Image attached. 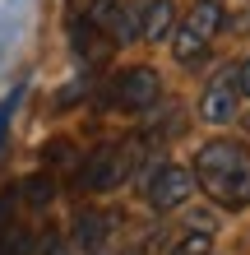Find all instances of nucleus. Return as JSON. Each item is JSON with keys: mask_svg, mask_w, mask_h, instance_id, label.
<instances>
[{"mask_svg": "<svg viewBox=\"0 0 250 255\" xmlns=\"http://www.w3.org/2000/svg\"><path fill=\"white\" fill-rule=\"evenodd\" d=\"M125 255H144V251H139V246H130V251H125Z\"/></svg>", "mask_w": 250, "mask_h": 255, "instance_id": "16", "label": "nucleus"}, {"mask_svg": "<svg viewBox=\"0 0 250 255\" xmlns=\"http://www.w3.org/2000/svg\"><path fill=\"white\" fill-rule=\"evenodd\" d=\"M70 47H75V56H79V65H97L102 56L111 51V42L97 33L93 28V19H88V14L79 9L75 19H70Z\"/></svg>", "mask_w": 250, "mask_h": 255, "instance_id": "8", "label": "nucleus"}, {"mask_svg": "<svg viewBox=\"0 0 250 255\" xmlns=\"http://www.w3.org/2000/svg\"><path fill=\"white\" fill-rule=\"evenodd\" d=\"M237 88H241V98H250V56L237 65Z\"/></svg>", "mask_w": 250, "mask_h": 255, "instance_id": "14", "label": "nucleus"}, {"mask_svg": "<svg viewBox=\"0 0 250 255\" xmlns=\"http://www.w3.org/2000/svg\"><path fill=\"white\" fill-rule=\"evenodd\" d=\"M195 186L223 209L250 204V148L241 139H209L195 153Z\"/></svg>", "mask_w": 250, "mask_h": 255, "instance_id": "1", "label": "nucleus"}, {"mask_svg": "<svg viewBox=\"0 0 250 255\" xmlns=\"http://www.w3.org/2000/svg\"><path fill=\"white\" fill-rule=\"evenodd\" d=\"M158 98H163V79H158V70L149 65H130L121 70L111 84H102V107H111V112H125V116H144V112H153L158 107Z\"/></svg>", "mask_w": 250, "mask_h": 255, "instance_id": "3", "label": "nucleus"}, {"mask_svg": "<svg viewBox=\"0 0 250 255\" xmlns=\"http://www.w3.org/2000/svg\"><path fill=\"white\" fill-rule=\"evenodd\" d=\"M111 237V218L97 214V209H83V214L75 218V242L88 251V255H102V242Z\"/></svg>", "mask_w": 250, "mask_h": 255, "instance_id": "10", "label": "nucleus"}, {"mask_svg": "<svg viewBox=\"0 0 250 255\" xmlns=\"http://www.w3.org/2000/svg\"><path fill=\"white\" fill-rule=\"evenodd\" d=\"M223 0H195L185 14H181V23L171 28V56H176V65H199L204 56H209L213 47V37H218V28H223Z\"/></svg>", "mask_w": 250, "mask_h": 255, "instance_id": "2", "label": "nucleus"}, {"mask_svg": "<svg viewBox=\"0 0 250 255\" xmlns=\"http://www.w3.org/2000/svg\"><path fill=\"white\" fill-rule=\"evenodd\" d=\"M19 98H23V88H9V98L0 102V139H5V126H9V116H14V107H19Z\"/></svg>", "mask_w": 250, "mask_h": 255, "instance_id": "13", "label": "nucleus"}, {"mask_svg": "<svg viewBox=\"0 0 250 255\" xmlns=\"http://www.w3.org/2000/svg\"><path fill=\"white\" fill-rule=\"evenodd\" d=\"M237 102H241V88H237V65H223L209 79V88H204V98H199V116L209 126H227V121H237Z\"/></svg>", "mask_w": 250, "mask_h": 255, "instance_id": "7", "label": "nucleus"}, {"mask_svg": "<svg viewBox=\"0 0 250 255\" xmlns=\"http://www.w3.org/2000/svg\"><path fill=\"white\" fill-rule=\"evenodd\" d=\"M51 195H56V190H51L47 176H28V181H23V200H28V204L42 209V204H51Z\"/></svg>", "mask_w": 250, "mask_h": 255, "instance_id": "12", "label": "nucleus"}, {"mask_svg": "<svg viewBox=\"0 0 250 255\" xmlns=\"http://www.w3.org/2000/svg\"><path fill=\"white\" fill-rule=\"evenodd\" d=\"M47 255H70V251H65L61 237H47Z\"/></svg>", "mask_w": 250, "mask_h": 255, "instance_id": "15", "label": "nucleus"}, {"mask_svg": "<svg viewBox=\"0 0 250 255\" xmlns=\"http://www.w3.org/2000/svg\"><path fill=\"white\" fill-rule=\"evenodd\" d=\"M171 255H213V237L204 232V228H190L181 242L171 246Z\"/></svg>", "mask_w": 250, "mask_h": 255, "instance_id": "11", "label": "nucleus"}, {"mask_svg": "<svg viewBox=\"0 0 250 255\" xmlns=\"http://www.w3.org/2000/svg\"><path fill=\"white\" fill-rule=\"evenodd\" d=\"M88 19L102 37L111 42V47H130V42H139V19L135 9L125 5V0H88Z\"/></svg>", "mask_w": 250, "mask_h": 255, "instance_id": "6", "label": "nucleus"}, {"mask_svg": "<svg viewBox=\"0 0 250 255\" xmlns=\"http://www.w3.org/2000/svg\"><path fill=\"white\" fill-rule=\"evenodd\" d=\"M139 153H149V148L139 144V134H130V139H116V144H102L93 158H83V172H79V186L83 190H116L125 181L130 172H135Z\"/></svg>", "mask_w": 250, "mask_h": 255, "instance_id": "4", "label": "nucleus"}, {"mask_svg": "<svg viewBox=\"0 0 250 255\" xmlns=\"http://www.w3.org/2000/svg\"><path fill=\"white\" fill-rule=\"evenodd\" d=\"M190 195H195V172L181 167V162H163V167H153L149 181H144V200H149L153 214H171Z\"/></svg>", "mask_w": 250, "mask_h": 255, "instance_id": "5", "label": "nucleus"}, {"mask_svg": "<svg viewBox=\"0 0 250 255\" xmlns=\"http://www.w3.org/2000/svg\"><path fill=\"white\" fill-rule=\"evenodd\" d=\"M135 19H139V37L144 42H167L171 28H176V5L171 0H149V5L135 9Z\"/></svg>", "mask_w": 250, "mask_h": 255, "instance_id": "9", "label": "nucleus"}]
</instances>
